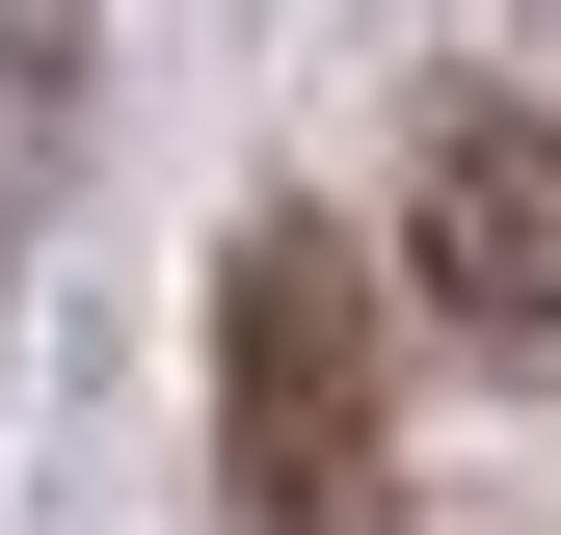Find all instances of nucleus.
I'll list each match as a JSON object with an SVG mask.
<instances>
[{"instance_id": "nucleus-1", "label": "nucleus", "mask_w": 561, "mask_h": 535, "mask_svg": "<svg viewBox=\"0 0 561 535\" xmlns=\"http://www.w3.org/2000/svg\"><path fill=\"white\" fill-rule=\"evenodd\" d=\"M215 482H241V535H375L401 509L375 268H347L321 215H241V268H215Z\"/></svg>"}, {"instance_id": "nucleus-2", "label": "nucleus", "mask_w": 561, "mask_h": 535, "mask_svg": "<svg viewBox=\"0 0 561 535\" xmlns=\"http://www.w3.org/2000/svg\"><path fill=\"white\" fill-rule=\"evenodd\" d=\"M401 268H428V321L481 375H561V134L508 81H455L428 134H401Z\"/></svg>"}, {"instance_id": "nucleus-3", "label": "nucleus", "mask_w": 561, "mask_h": 535, "mask_svg": "<svg viewBox=\"0 0 561 535\" xmlns=\"http://www.w3.org/2000/svg\"><path fill=\"white\" fill-rule=\"evenodd\" d=\"M54 161H81V27L0 0V187H54Z\"/></svg>"}]
</instances>
